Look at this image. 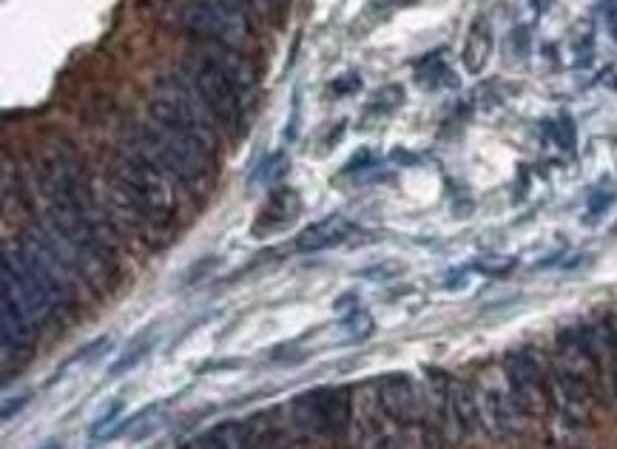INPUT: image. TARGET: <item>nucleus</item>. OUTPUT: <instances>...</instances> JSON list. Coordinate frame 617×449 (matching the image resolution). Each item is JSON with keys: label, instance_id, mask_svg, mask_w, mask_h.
<instances>
[{"label": "nucleus", "instance_id": "26", "mask_svg": "<svg viewBox=\"0 0 617 449\" xmlns=\"http://www.w3.org/2000/svg\"><path fill=\"white\" fill-rule=\"evenodd\" d=\"M23 404H29V395H18V399H7L3 401V422H9L12 418V413H21Z\"/></svg>", "mask_w": 617, "mask_h": 449}, {"label": "nucleus", "instance_id": "24", "mask_svg": "<svg viewBox=\"0 0 617 449\" xmlns=\"http://www.w3.org/2000/svg\"><path fill=\"white\" fill-rule=\"evenodd\" d=\"M120 409H123V404H112V409H109V415H103V418H100V422H94V438H100L103 436V427H112L114 424V418H117L120 415Z\"/></svg>", "mask_w": 617, "mask_h": 449}, {"label": "nucleus", "instance_id": "18", "mask_svg": "<svg viewBox=\"0 0 617 449\" xmlns=\"http://www.w3.org/2000/svg\"><path fill=\"white\" fill-rule=\"evenodd\" d=\"M288 168H291V159H288V154L273 151L271 157H265L262 162H259V168L254 171L250 182H254V186H273V182H279L284 173H288Z\"/></svg>", "mask_w": 617, "mask_h": 449}, {"label": "nucleus", "instance_id": "8", "mask_svg": "<svg viewBox=\"0 0 617 449\" xmlns=\"http://www.w3.org/2000/svg\"><path fill=\"white\" fill-rule=\"evenodd\" d=\"M375 399H379L384 415H388L395 427L410 429L416 427V424H422L424 407H422V399H418L416 384H413L410 375H402V373L382 375V379L375 381Z\"/></svg>", "mask_w": 617, "mask_h": 449}, {"label": "nucleus", "instance_id": "2", "mask_svg": "<svg viewBox=\"0 0 617 449\" xmlns=\"http://www.w3.org/2000/svg\"><path fill=\"white\" fill-rule=\"evenodd\" d=\"M137 143L148 157L171 177L188 188H205L214 173L216 139L180 120L157 98L148 100L146 117L139 120Z\"/></svg>", "mask_w": 617, "mask_h": 449}, {"label": "nucleus", "instance_id": "23", "mask_svg": "<svg viewBox=\"0 0 617 449\" xmlns=\"http://www.w3.org/2000/svg\"><path fill=\"white\" fill-rule=\"evenodd\" d=\"M359 86H361V77L356 75V71H345V75L336 77L327 89H330V98H347V94L359 91Z\"/></svg>", "mask_w": 617, "mask_h": 449}, {"label": "nucleus", "instance_id": "3", "mask_svg": "<svg viewBox=\"0 0 617 449\" xmlns=\"http://www.w3.org/2000/svg\"><path fill=\"white\" fill-rule=\"evenodd\" d=\"M171 177L137 143H128L114 157L112 182L123 207L143 228L166 231L173 220Z\"/></svg>", "mask_w": 617, "mask_h": 449}, {"label": "nucleus", "instance_id": "7", "mask_svg": "<svg viewBox=\"0 0 617 449\" xmlns=\"http://www.w3.org/2000/svg\"><path fill=\"white\" fill-rule=\"evenodd\" d=\"M504 379L520 415H538L552 407V379L543 373L541 361L529 350L506 356Z\"/></svg>", "mask_w": 617, "mask_h": 449}, {"label": "nucleus", "instance_id": "5", "mask_svg": "<svg viewBox=\"0 0 617 449\" xmlns=\"http://www.w3.org/2000/svg\"><path fill=\"white\" fill-rule=\"evenodd\" d=\"M293 424L305 436L341 438L354 424V388H316L296 395L291 404Z\"/></svg>", "mask_w": 617, "mask_h": 449}, {"label": "nucleus", "instance_id": "25", "mask_svg": "<svg viewBox=\"0 0 617 449\" xmlns=\"http://www.w3.org/2000/svg\"><path fill=\"white\" fill-rule=\"evenodd\" d=\"M609 205H612V194H592V202H590V211H586V216H601Z\"/></svg>", "mask_w": 617, "mask_h": 449}, {"label": "nucleus", "instance_id": "4", "mask_svg": "<svg viewBox=\"0 0 617 449\" xmlns=\"http://www.w3.org/2000/svg\"><path fill=\"white\" fill-rule=\"evenodd\" d=\"M254 9L245 0H171L168 18L205 43L243 49L254 41Z\"/></svg>", "mask_w": 617, "mask_h": 449}, {"label": "nucleus", "instance_id": "16", "mask_svg": "<svg viewBox=\"0 0 617 449\" xmlns=\"http://www.w3.org/2000/svg\"><path fill=\"white\" fill-rule=\"evenodd\" d=\"M154 345H157V333L154 330H143L137 333L132 341H128V347H125L123 352H120V359L114 361L112 367H109V373L112 375H123L128 373V370H134V367L139 364V361L146 359L148 352L154 350Z\"/></svg>", "mask_w": 617, "mask_h": 449}, {"label": "nucleus", "instance_id": "21", "mask_svg": "<svg viewBox=\"0 0 617 449\" xmlns=\"http://www.w3.org/2000/svg\"><path fill=\"white\" fill-rule=\"evenodd\" d=\"M341 325H345V330L350 333L356 341H364L370 336V330H373V318H370L368 311H356L354 307V311L347 313Z\"/></svg>", "mask_w": 617, "mask_h": 449}, {"label": "nucleus", "instance_id": "9", "mask_svg": "<svg viewBox=\"0 0 617 449\" xmlns=\"http://www.w3.org/2000/svg\"><path fill=\"white\" fill-rule=\"evenodd\" d=\"M438 393H441V404H445V413L450 415V422L456 424V429L461 436H475L484 422H481V404L475 390L461 379H452V375H441V384H438Z\"/></svg>", "mask_w": 617, "mask_h": 449}, {"label": "nucleus", "instance_id": "15", "mask_svg": "<svg viewBox=\"0 0 617 449\" xmlns=\"http://www.w3.org/2000/svg\"><path fill=\"white\" fill-rule=\"evenodd\" d=\"M180 449H250L245 427L239 424H220L214 429H205L202 436L191 438L186 447Z\"/></svg>", "mask_w": 617, "mask_h": 449}, {"label": "nucleus", "instance_id": "10", "mask_svg": "<svg viewBox=\"0 0 617 449\" xmlns=\"http://www.w3.org/2000/svg\"><path fill=\"white\" fill-rule=\"evenodd\" d=\"M0 313H3V316H0V325H3V359H12V352L14 359H26L29 352H32V347H35L37 325L18 307V302H14L12 296H7V293L0 299Z\"/></svg>", "mask_w": 617, "mask_h": 449}, {"label": "nucleus", "instance_id": "1", "mask_svg": "<svg viewBox=\"0 0 617 449\" xmlns=\"http://www.w3.org/2000/svg\"><path fill=\"white\" fill-rule=\"evenodd\" d=\"M182 71L194 80L220 125L245 137V132L254 123V109L259 100L257 75H254L248 57H243V52L231 49V46L202 43L200 49L186 57Z\"/></svg>", "mask_w": 617, "mask_h": 449}, {"label": "nucleus", "instance_id": "12", "mask_svg": "<svg viewBox=\"0 0 617 449\" xmlns=\"http://www.w3.org/2000/svg\"><path fill=\"white\" fill-rule=\"evenodd\" d=\"M354 231L356 225L350 220H345V216H325V220L319 222H311V225L293 239V250H299V254H316V250L336 248V245L347 243Z\"/></svg>", "mask_w": 617, "mask_h": 449}, {"label": "nucleus", "instance_id": "20", "mask_svg": "<svg viewBox=\"0 0 617 449\" xmlns=\"http://www.w3.org/2000/svg\"><path fill=\"white\" fill-rule=\"evenodd\" d=\"M547 132L549 137L556 139L561 151H569V154L575 151V123H572V117L561 114V117L549 120Z\"/></svg>", "mask_w": 617, "mask_h": 449}, {"label": "nucleus", "instance_id": "22", "mask_svg": "<svg viewBox=\"0 0 617 449\" xmlns=\"http://www.w3.org/2000/svg\"><path fill=\"white\" fill-rule=\"evenodd\" d=\"M112 350V336H100V339H94L91 345H86L83 350L77 352V356H71V364H91V361H98L103 352Z\"/></svg>", "mask_w": 617, "mask_h": 449}, {"label": "nucleus", "instance_id": "13", "mask_svg": "<svg viewBox=\"0 0 617 449\" xmlns=\"http://www.w3.org/2000/svg\"><path fill=\"white\" fill-rule=\"evenodd\" d=\"M481 404V422L484 427H490L495 436H509L518 424L520 413L515 407L509 388H486L479 399Z\"/></svg>", "mask_w": 617, "mask_h": 449}, {"label": "nucleus", "instance_id": "14", "mask_svg": "<svg viewBox=\"0 0 617 449\" xmlns=\"http://www.w3.org/2000/svg\"><path fill=\"white\" fill-rule=\"evenodd\" d=\"M495 49V35H493V23L486 14H479L472 26L467 29V41H464V52H461V63L470 75H481L484 66L490 63Z\"/></svg>", "mask_w": 617, "mask_h": 449}, {"label": "nucleus", "instance_id": "19", "mask_svg": "<svg viewBox=\"0 0 617 449\" xmlns=\"http://www.w3.org/2000/svg\"><path fill=\"white\" fill-rule=\"evenodd\" d=\"M402 103H404L402 86H384V89H379V94L364 105V114H368V117H388V114H393Z\"/></svg>", "mask_w": 617, "mask_h": 449}, {"label": "nucleus", "instance_id": "27", "mask_svg": "<svg viewBox=\"0 0 617 449\" xmlns=\"http://www.w3.org/2000/svg\"><path fill=\"white\" fill-rule=\"evenodd\" d=\"M606 345H609L612 359H615V370H612V384H615V395H617V336H609V339H606Z\"/></svg>", "mask_w": 617, "mask_h": 449}, {"label": "nucleus", "instance_id": "28", "mask_svg": "<svg viewBox=\"0 0 617 449\" xmlns=\"http://www.w3.org/2000/svg\"><path fill=\"white\" fill-rule=\"evenodd\" d=\"M43 449H57V444H49V447H43Z\"/></svg>", "mask_w": 617, "mask_h": 449}, {"label": "nucleus", "instance_id": "6", "mask_svg": "<svg viewBox=\"0 0 617 449\" xmlns=\"http://www.w3.org/2000/svg\"><path fill=\"white\" fill-rule=\"evenodd\" d=\"M3 293L18 302L23 313H26L35 325H46L55 313H63L60 304L52 299V293L43 288L41 279L32 273L18 248H3Z\"/></svg>", "mask_w": 617, "mask_h": 449}, {"label": "nucleus", "instance_id": "11", "mask_svg": "<svg viewBox=\"0 0 617 449\" xmlns=\"http://www.w3.org/2000/svg\"><path fill=\"white\" fill-rule=\"evenodd\" d=\"M302 214V200L293 188L282 186L273 188L268 200H265L262 211H259L257 222H254V236H273L279 231H284L291 222H296V216Z\"/></svg>", "mask_w": 617, "mask_h": 449}, {"label": "nucleus", "instance_id": "17", "mask_svg": "<svg viewBox=\"0 0 617 449\" xmlns=\"http://www.w3.org/2000/svg\"><path fill=\"white\" fill-rule=\"evenodd\" d=\"M450 80V69H447V63L441 60V55H430L424 57L422 63L416 66V83L427 91H436Z\"/></svg>", "mask_w": 617, "mask_h": 449}]
</instances>
